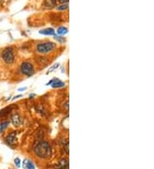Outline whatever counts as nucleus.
<instances>
[{
    "mask_svg": "<svg viewBox=\"0 0 154 169\" xmlns=\"http://www.w3.org/2000/svg\"><path fill=\"white\" fill-rule=\"evenodd\" d=\"M44 5L46 9H52L57 5V0H44Z\"/></svg>",
    "mask_w": 154,
    "mask_h": 169,
    "instance_id": "0eeeda50",
    "label": "nucleus"
},
{
    "mask_svg": "<svg viewBox=\"0 0 154 169\" xmlns=\"http://www.w3.org/2000/svg\"><path fill=\"white\" fill-rule=\"evenodd\" d=\"M57 32L58 33L59 35H65L67 33H68V29L65 27H60L58 30H57Z\"/></svg>",
    "mask_w": 154,
    "mask_h": 169,
    "instance_id": "f8f14e48",
    "label": "nucleus"
},
{
    "mask_svg": "<svg viewBox=\"0 0 154 169\" xmlns=\"http://www.w3.org/2000/svg\"><path fill=\"white\" fill-rule=\"evenodd\" d=\"M67 167H68V161L66 159H61L56 167L57 169H66Z\"/></svg>",
    "mask_w": 154,
    "mask_h": 169,
    "instance_id": "1a4fd4ad",
    "label": "nucleus"
},
{
    "mask_svg": "<svg viewBox=\"0 0 154 169\" xmlns=\"http://www.w3.org/2000/svg\"><path fill=\"white\" fill-rule=\"evenodd\" d=\"M2 58L7 64H11L15 61V55L13 51V48L8 47L4 49L2 52Z\"/></svg>",
    "mask_w": 154,
    "mask_h": 169,
    "instance_id": "7ed1b4c3",
    "label": "nucleus"
},
{
    "mask_svg": "<svg viewBox=\"0 0 154 169\" xmlns=\"http://www.w3.org/2000/svg\"><path fill=\"white\" fill-rule=\"evenodd\" d=\"M23 168L24 169H35L33 163L29 160H25L23 161Z\"/></svg>",
    "mask_w": 154,
    "mask_h": 169,
    "instance_id": "9d476101",
    "label": "nucleus"
},
{
    "mask_svg": "<svg viewBox=\"0 0 154 169\" xmlns=\"http://www.w3.org/2000/svg\"><path fill=\"white\" fill-rule=\"evenodd\" d=\"M11 122H12V124L15 126V127H18V126H20V124H21V122L20 116H19L18 114H15V115L11 117Z\"/></svg>",
    "mask_w": 154,
    "mask_h": 169,
    "instance_id": "6e6552de",
    "label": "nucleus"
},
{
    "mask_svg": "<svg viewBox=\"0 0 154 169\" xmlns=\"http://www.w3.org/2000/svg\"><path fill=\"white\" fill-rule=\"evenodd\" d=\"M68 8H69V4H68V3H65V4H62V5L58 6L57 9H58V10H59V11H62V10H66V9H68Z\"/></svg>",
    "mask_w": 154,
    "mask_h": 169,
    "instance_id": "ddd939ff",
    "label": "nucleus"
},
{
    "mask_svg": "<svg viewBox=\"0 0 154 169\" xmlns=\"http://www.w3.org/2000/svg\"><path fill=\"white\" fill-rule=\"evenodd\" d=\"M60 3H62V4H65V3H68L69 2V0H58Z\"/></svg>",
    "mask_w": 154,
    "mask_h": 169,
    "instance_id": "a211bd4d",
    "label": "nucleus"
},
{
    "mask_svg": "<svg viewBox=\"0 0 154 169\" xmlns=\"http://www.w3.org/2000/svg\"><path fill=\"white\" fill-rule=\"evenodd\" d=\"M59 67V64L58 63H57V64H55L54 66H52L51 68L50 69H49V71H48V73H51V72H53V70H55L56 68H58Z\"/></svg>",
    "mask_w": 154,
    "mask_h": 169,
    "instance_id": "dca6fc26",
    "label": "nucleus"
},
{
    "mask_svg": "<svg viewBox=\"0 0 154 169\" xmlns=\"http://www.w3.org/2000/svg\"><path fill=\"white\" fill-rule=\"evenodd\" d=\"M56 48V45L52 42H45L39 44L36 47V51L39 54H47L51 52Z\"/></svg>",
    "mask_w": 154,
    "mask_h": 169,
    "instance_id": "f03ea898",
    "label": "nucleus"
},
{
    "mask_svg": "<svg viewBox=\"0 0 154 169\" xmlns=\"http://www.w3.org/2000/svg\"><path fill=\"white\" fill-rule=\"evenodd\" d=\"M40 34H44V35H54L55 30L52 28H46L44 30H40L39 31Z\"/></svg>",
    "mask_w": 154,
    "mask_h": 169,
    "instance_id": "9b49d317",
    "label": "nucleus"
},
{
    "mask_svg": "<svg viewBox=\"0 0 154 169\" xmlns=\"http://www.w3.org/2000/svg\"><path fill=\"white\" fill-rule=\"evenodd\" d=\"M6 141L9 145H17V133L15 132H12L10 134H9V136L6 138Z\"/></svg>",
    "mask_w": 154,
    "mask_h": 169,
    "instance_id": "423d86ee",
    "label": "nucleus"
},
{
    "mask_svg": "<svg viewBox=\"0 0 154 169\" xmlns=\"http://www.w3.org/2000/svg\"><path fill=\"white\" fill-rule=\"evenodd\" d=\"M34 153L39 158L47 159L51 155V148L48 142H40L34 147Z\"/></svg>",
    "mask_w": 154,
    "mask_h": 169,
    "instance_id": "f257e3e1",
    "label": "nucleus"
},
{
    "mask_svg": "<svg viewBox=\"0 0 154 169\" xmlns=\"http://www.w3.org/2000/svg\"><path fill=\"white\" fill-rule=\"evenodd\" d=\"M55 39H56V40H58L59 43H63V42L65 41L64 38L61 37V36H56V37H55Z\"/></svg>",
    "mask_w": 154,
    "mask_h": 169,
    "instance_id": "2eb2a0df",
    "label": "nucleus"
},
{
    "mask_svg": "<svg viewBox=\"0 0 154 169\" xmlns=\"http://www.w3.org/2000/svg\"><path fill=\"white\" fill-rule=\"evenodd\" d=\"M15 164H16L17 167H21V161H20L19 158H16L15 159Z\"/></svg>",
    "mask_w": 154,
    "mask_h": 169,
    "instance_id": "f3484780",
    "label": "nucleus"
},
{
    "mask_svg": "<svg viewBox=\"0 0 154 169\" xmlns=\"http://www.w3.org/2000/svg\"><path fill=\"white\" fill-rule=\"evenodd\" d=\"M48 86H51L53 87V88H61V87L64 86V83L61 81L60 79H52V80H51L50 82L47 84Z\"/></svg>",
    "mask_w": 154,
    "mask_h": 169,
    "instance_id": "39448f33",
    "label": "nucleus"
},
{
    "mask_svg": "<svg viewBox=\"0 0 154 169\" xmlns=\"http://www.w3.org/2000/svg\"><path fill=\"white\" fill-rule=\"evenodd\" d=\"M26 89H27V88H22V89H19V91H24V90H26Z\"/></svg>",
    "mask_w": 154,
    "mask_h": 169,
    "instance_id": "6ab92c4d",
    "label": "nucleus"
},
{
    "mask_svg": "<svg viewBox=\"0 0 154 169\" xmlns=\"http://www.w3.org/2000/svg\"><path fill=\"white\" fill-rule=\"evenodd\" d=\"M20 70H21V74H23L26 76H28V77L32 76L34 73L33 65L28 62H22L20 67Z\"/></svg>",
    "mask_w": 154,
    "mask_h": 169,
    "instance_id": "20e7f679",
    "label": "nucleus"
},
{
    "mask_svg": "<svg viewBox=\"0 0 154 169\" xmlns=\"http://www.w3.org/2000/svg\"><path fill=\"white\" fill-rule=\"evenodd\" d=\"M9 123V121H5V122H3V123H1V125H0V132H3L4 129H5V128L8 127Z\"/></svg>",
    "mask_w": 154,
    "mask_h": 169,
    "instance_id": "4468645a",
    "label": "nucleus"
}]
</instances>
